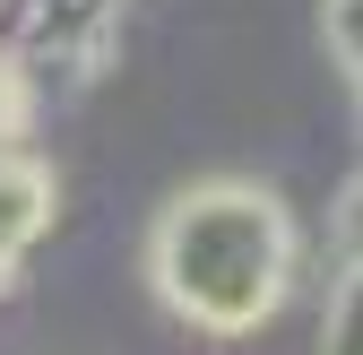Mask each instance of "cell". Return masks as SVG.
Returning <instances> with one entry per match:
<instances>
[{"label": "cell", "instance_id": "cell-1", "mask_svg": "<svg viewBox=\"0 0 363 355\" xmlns=\"http://www.w3.org/2000/svg\"><path fill=\"white\" fill-rule=\"evenodd\" d=\"M286 208L259 182H199L182 191L156 234H147V278L173 312H191L208 329H251L259 312L286 303Z\"/></svg>", "mask_w": 363, "mask_h": 355}]
</instances>
